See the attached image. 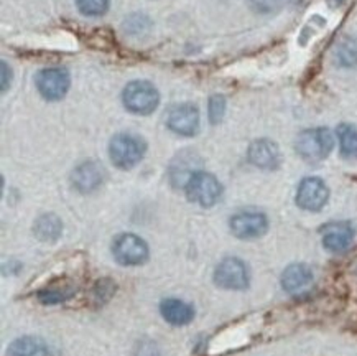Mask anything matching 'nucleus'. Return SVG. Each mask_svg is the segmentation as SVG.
Returning a JSON list of instances; mask_svg holds the SVG:
<instances>
[{"instance_id":"obj_20","label":"nucleus","mask_w":357,"mask_h":356,"mask_svg":"<svg viewBox=\"0 0 357 356\" xmlns=\"http://www.w3.org/2000/svg\"><path fill=\"white\" fill-rule=\"evenodd\" d=\"M77 10L86 17H100L109 10L111 0H76Z\"/></svg>"},{"instance_id":"obj_22","label":"nucleus","mask_w":357,"mask_h":356,"mask_svg":"<svg viewBox=\"0 0 357 356\" xmlns=\"http://www.w3.org/2000/svg\"><path fill=\"white\" fill-rule=\"evenodd\" d=\"M116 289H117L116 282H112L109 277L96 282V285L93 289L96 304H106L107 300H111V297L116 294Z\"/></svg>"},{"instance_id":"obj_25","label":"nucleus","mask_w":357,"mask_h":356,"mask_svg":"<svg viewBox=\"0 0 357 356\" xmlns=\"http://www.w3.org/2000/svg\"><path fill=\"white\" fill-rule=\"evenodd\" d=\"M12 81V70L7 65V61H2V93H6Z\"/></svg>"},{"instance_id":"obj_12","label":"nucleus","mask_w":357,"mask_h":356,"mask_svg":"<svg viewBox=\"0 0 357 356\" xmlns=\"http://www.w3.org/2000/svg\"><path fill=\"white\" fill-rule=\"evenodd\" d=\"M247 158L252 165L262 170H275L282 163L280 149L270 139L254 140L247 150Z\"/></svg>"},{"instance_id":"obj_21","label":"nucleus","mask_w":357,"mask_h":356,"mask_svg":"<svg viewBox=\"0 0 357 356\" xmlns=\"http://www.w3.org/2000/svg\"><path fill=\"white\" fill-rule=\"evenodd\" d=\"M73 295H75L73 287H66V289H45L38 292V300L45 305H53L66 302Z\"/></svg>"},{"instance_id":"obj_15","label":"nucleus","mask_w":357,"mask_h":356,"mask_svg":"<svg viewBox=\"0 0 357 356\" xmlns=\"http://www.w3.org/2000/svg\"><path fill=\"white\" fill-rule=\"evenodd\" d=\"M163 318L172 325H188L195 318V309L180 299H167L160 305Z\"/></svg>"},{"instance_id":"obj_5","label":"nucleus","mask_w":357,"mask_h":356,"mask_svg":"<svg viewBox=\"0 0 357 356\" xmlns=\"http://www.w3.org/2000/svg\"><path fill=\"white\" fill-rule=\"evenodd\" d=\"M35 84L41 98L47 101H59L68 94L71 84L70 73L61 66L43 68L36 73Z\"/></svg>"},{"instance_id":"obj_6","label":"nucleus","mask_w":357,"mask_h":356,"mask_svg":"<svg viewBox=\"0 0 357 356\" xmlns=\"http://www.w3.org/2000/svg\"><path fill=\"white\" fill-rule=\"evenodd\" d=\"M214 282L227 290H245L250 284V272L247 264L239 258H226L214 271Z\"/></svg>"},{"instance_id":"obj_16","label":"nucleus","mask_w":357,"mask_h":356,"mask_svg":"<svg viewBox=\"0 0 357 356\" xmlns=\"http://www.w3.org/2000/svg\"><path fill=\"white\" fill-rule=\"evenodd\" d=\"M33 232L40 241H43V243H53V241H56L58 237L61 236L63 223L56 214H41L38 220L35 221Z\"/></svg>"},{"instance_id":"obj_10","label":"nucleus","mask_w":357,"mask_h":356,"mask_svg":"<svg viewBox=\"0 0 357 356\" xmlns=\"http://www.w3.org/2000/svg\"><path fill=\"white\" fill-rule=\"evenodd\" d=\"M167 126L172 132L183 137H193L199 131V111L195 104H178L167 116Z\"/></svg>"},{"instance_id":"obj_1","label":"nucleus","mask_w":357,"mask_h":356,"mask_svg":"<svg viewBox=\"0 0 357 356\" xmlns=\"http://www.w3.org/2000/svg\"><path fill=\"white\" fill-rule=\"evenodd\" d=\"M334 147V137L326 127H314L300 132L296 137V154L308 163H318L324 161Z\"/></svg>"},{"instance_id":"obj_8","label":"nucleus","mask_w":357,"mask_h":356,"mask_svg":"<svg viewBox=\"0 0 357 356\" xmlns=\"http://www.w3.org/2000/svg\"><path fill=\"white\" fill-rule=\"evenodd\" d=\"M329 188L319 177H306L296 190V205L305 212L318 213L326 207Z\"/></svg>"},{"instance_id":"obj_18","label":"nucleus","mask_w":357,"mask_h":356,"mask_svg":"<svg viewBox=\"0 0 357 356\" xmlns=\"http://www.w3.org/2000/svg\"><path fill=\"white\" fill-rule=\"evenodd\" d=\"M337 140H340V152L346 161H357V129L352 124L337 126Z\"/></svg>"},{"instance_id":"obj_19","label":"nucleus","mask_w":357,"mask_h":356,"mask_svg":"<svg viewBox=\"0 0 357 356\" xmlns=\"http://www.w3.org/2000/svg\"><path fill=\"white\" fill-rule=\"evenodd\" d=\"M334 59L342 68L357 66V38L354 36H344L337 42L334 48Z\"/></svg>"},{"instance_id":"obj_9","label":"nucleus","mask_w":357,"mask_h":356,"mask_svg":"<svg viewBox=\"0 0 357 356\" xmlns=\"http://www.w3.org/2000/svg\"><path fill=\"white\" fill-rule=\"evenodd\" d=\"M229 226L239 239H257L268 231V218L260 212H241L231 218Z\"/></svg>"},{"instance_id":"obj_7","label":"nucleus","mask_w":357,"mask_h":356,"mask_svg":"<svg viewBox=\"0 0 357 356\" xmlns=\"http://www.w3.org/2000/svg\"><path fill=\"white\" fill-rule=\"evenodd\" d=\"M112 254L122 266H140L149 259V246L134 232H123L114 239Z\"/></svg>"},{"instance_id":"obj_11","label":"nucleus","mask_w":357,"mask_h":356,"mask_svg":"<svg viewBox=\"0 0 357 356\" xmlns=\"http://www.w3.org/2000/svg\"><path fill=\"white\" fill-rule=\"evenodd\" d=\"M323 246L329 253H344L356 236V228L349 221L329 223L321 230Z\"/></svg>"},{"instance_id":"obj_14","label":"nucleus","mask_w":357,"mask_h":356,"mask_svg":"<svg viewBox=\"0 0 357 356\" xmlns=\"http://www.w3.org/2000/svg\"><path fill=\"white\" fill-rule=\"evenodd\" d=\"M314 274L310 266L303 262L290 264L282 274V287L283 290L291 295H298L301 292H306L313 284Z\"/></svg>"},{"instance_id":"obj_23","label":"nucleus","mask_w":357,"mask_h":356,"mask_svg":"<svg viewBox=\"0 0 357 356\" xmlns=\"http://www.w3.org/2000/svg\"><path fill=\"white\" fill-rule=\"evenodd\" d=\"M226 114V98L221 94H214L209 98L208 103V116L211 124H219Z\"/></svg>"},{"instance_id":"obj_4","label":"nucleus","mask_w":357,"mask_h":356,"mask_svg":"<svg viewBox=\"0 0 357 356\" xmlns=\"http://www.w3.org/2000/svg\"><path fill=\"white\" fill-rule=\"evenodd\" d=\"M185 190L188 200L203 208H211L221 200L222 186L213 173L193 172L188 177Z\"/></svg>"},{"instance_id":"obj_26","label":"nucleus","mask_w":357,"mask_h":356,"mask_svg":"<svg viewBox=\"0 0 357 356\" xmlns=\"http://www.w3.org/2000/svg\"><path fill=\"white\" fill-rule=\"evenodd\" d=\"M134 356H158V355L152 343H140L139 348L135 350Z\"/></svg>"},{"instance_id":"obj_17","label":"nucleus","mask_w":357,"mask_h":356,"mask_svg":"<svg viewBox=\"0 0 357 356\" xmlns=\"http://www.w3.org/2000/svg\"><path fill=\"white\" fill-rule=\"evenodd\" d=\"M7 356H50V350L47 343L36 336H22L8 346Z\"/></svg>"},{"instance_id":"obj_3","label":"nucleus","mask_w":357,"mask_h":356,"mask_svg":"<svg viewBox=\"0 0 357 356\" xmlns=\"http://www.w3.org/2000/svg\"><path fill=\"white\" fill-rule=\"evenodd\" d=\"M122 103L129 112L137 116H149L160 104L158 89L149 81H132L123 89Z\"/></svg>"},{"instance_id":"obj_13","label":"nucleus","mask_w":357,"mask_h":356,"mask_svg":"<svg viewBox=\"0 0 357 356\" xmlns=\"http://www.w3.org/2000/svg\"><path fill=\"white\" fill-rule=\"evenodd\" d=\"M104 178H106V170L96 161L82 162L71 175L73 185L81 193H91V191L98 190L104 184Z\"/></svg>"},{"instance_id":"obj_24","label":"nucleus","mask_w":357,"mask_h":356,"mask_svg":"<svg viewBox=\"0 0 357 356\" xmlns=\"http://www.w3.org/2000/svg\"><path fill=\"white\" fill-rule=\"evenodd\" d=\"M250 8L257 13H272L282 6V0H249Z\"/></svg>"},{"instance_id":"obj_2","label":"nucleus","mask_w":357,"mask_h":356,"mask_svg":"<svg viewBox=\"0 0 357 356\" xmlns=\"http://www.w3.org/2000/svg\"><path fill=\"white\" fill-rule=\"evenodd\" d=\"M146 150V144L135 134H117L112 137L109 144V155L114 165L121 170H130L137 163H140Z\"/></svg>"}]
</instances>
